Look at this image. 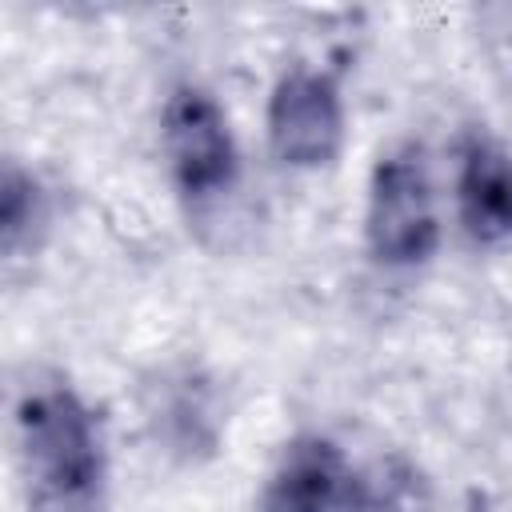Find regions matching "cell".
Here are the masks:
<instances>
[{"label":"cell","mask_w":512,"mask_h":512,"mask_svg":"<svg viewBox=\"0 0 512 512\" xmlns=\"http://www.w3.org/2000/svg\"><path fill=\"white\" fill-rule=\"evenodd\" d=\"M444 240V216L428 156L404 140L384 148L364 184V252L384 272L432 264Z\"/></svg>","instance_id":"cell-2"},{"label":"cell","mask_w":512,"mask_h":512,"mask_svg":"<svg viewBox=\"0 0 512 512\" xmlns=\"http://www.w3.org/2000/svg\"><path fill=\"white\" fill-rule=\"evenodd\" d=\"M48 228V192L32 168L20 160L4 164L0 176V240L4 252L16 256L24 244H36V236Z\"/></svg>","instance_id":"cell-7"},{"label":"cell","mask_w":512,"mask_h":512,"mask_svg":"<svg viewBox=\"0 0 512 512\" xmlns=\"http://www.w3.org/2000/svg\"><path fill=\"white\" fill-rule=\"evenodd\" d=\"M160 156L188 204H212L240 180V140L220 96L196 80L168 88L160 104Z\"/></svg>","instance_id":"cell-3"},{"label":"cell","mask_w":512,"mask_h":512,"mask_svg":"<svg viewBox=\"0 0 512 512\" xmlns=\"http://www.w3.org/2000/svg\"><path fill=\"white\" fill-rule=\"evenodd\" d=\"M452 208L476 248L512 244V152L484 128L464 132L456 144Z\"/></svg>","instance_id":"cell-6"},{"label":"cell","mask_w":512,"mask_h":512,"mask_svg":"<svg viewBox=\"0 0 512 512\" xmlns=\"http://www.w3.org/2000/svg\"><path fill=\"white\" fill-rule=\"evenodd\" d=\"M12 464L28 512H108L104 420L64 372H36L16 388Z\"/></svg>","instance_id":"cell-1"},{"label":"cell","mask_w":512,"mask_h":512,"mask_svg":"<svg viewBox=\"0 0 512 512\" xmlns=\"http://www.w3.org/2000/svg\"><path fill=\"white\" fill-rule=\"evenodd\" d=\"M264 140L280 168L320 172L344 156L348 104L340 80L308 60L276 72L264 100Z\"/></svg>","instance_id":"cell-4"},{"label":"cell","mask_w":512,"mask_h":512,"mask_svg":"<svg viewBox=\"0 0 512 512\" xmlns=\"http://www.w3.org/2000/svg\"><path fill=\"white\" fill-rule=\"evenodd\" d=\"M252 512H380V488L336 436L304 428L276 448Z\"/></svg>","instance_id":"cell-5"}]
</instances>
